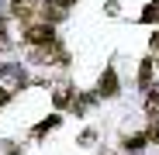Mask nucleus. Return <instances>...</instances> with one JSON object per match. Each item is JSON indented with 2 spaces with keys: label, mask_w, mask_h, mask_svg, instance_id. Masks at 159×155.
I'll list each match as a JSON object with an SVG mask.
<instances>
[{
  "label": "nucleus",
  "mask_w": 159,
  "mask_h": 155,
  "mask_svg": "<svg viewBox=\"0 0 159 155\" xmlns=\"http://www.w3.org/2000/svg\"><path fill=\"white\" fill-rule=\"evenodd\" d=\"M149 138H152V141H159V117H156V121H152V127H149Z\"/></svg>",
  "instance_id": "10"
},
{
  "label": "nucleus",
  "mask_w": 159,
  "mask_h": 155,
  "mask_svg": "<svg viewBox=\"0 0 159 155\" xmlns=\"http://www.w3.org/2000/svg\"><path fill=\"white\" fill-rule=\"evenodd\" d=\"M7 97H11V93H7L4 86H0V107H4V103H7Z\"/></svg>",
  "instance_id": "12"
},
{
  "label": "nucleus",
  "mask_w": 159,
  "mask_h": 155,
  "mask_svg": "<svg viewBox=\"0 0 159 155\" xmlns=\"http://www.w3.org/2000/svg\"><path fill=\"white\" fill-rule=\"evenodd\" d=\"M100 93H104V97L118 93V76H114V69H107V72L100 76Z\"/></svg>",
  "instance_id": "3"
},
{
  "label": "nucleus",
  "mask_w": 159,
  "mask_h": 155,
  "mask_svg": "<svg viewBox=\"0 0 159 155\" xmlns=\"http://www.w3.org/2000/svg\"><path fill=\"white\" fill-rule=\"evenodd\" d=\"M24 38H28L31 45H52V28L48 24H35V28H28Z\"/></svg>",
  "instance_id": "1"
},
{
  "label": "nucleus",
  "mask_w": 159,
  "mask_h": 155,
  "mask_svg": "<svg viewBox=\"0 0 159 155\" xmlns=\"http://www.w3.org/2000/svg\"><path fill=\"white\" fill-rule=\"evenodd\" d=\"M93 107V97H83V100H76V110H90Z\"/></svg>",
  "instance_id": "9"
},
{
  "label": "nucleus",
  "mask_w": 159,
  "mask_h": 155,
  "mask_svg": "<svg viewBox=\"0 0 159 155\" xmlns=\"http://www.w3.org/2000/svg\"><path fill=\"white\" fill-rule=\"evenodd\" d=\"M69 100H73V93H69L66 86H62V90H56V107H66Z\"/></svg>",
  "instance_id": "7"
},
{
  "label": "nucleus",
  "mask_w": 159,
  "mask_h": 155,
  "mask_svg": "<svg viewBox=\"0 0 159 155\" xmlns=\"http://www.w3.org/2000/svg\"><path fill=\"white\" fill-rule=\"evenodd\" d=\"M66 4H69V0H48V4H45V17L48 21H62L66 17Z\"/></svg>",
  "instance_id": "2"
},
{
  "label": "nucleus",
  "mask_w": 159,
  "mask_h": 155,
  "mask_svg": "<svg viewBox=\"0 0 159 155\" xmlns=\"http://www.w3.org/2000/svg\"><path fill=\"white\" fill-rule=\"evenodd\" d=\"M31 7H35V4H28V0H14V17H24V21H28V17H31Z\"/></svg>",
  "instance_id": "4"
},
{
  "label": "nucleus",
  "mask_w": 159,
  "mask_h": 155,
  "mask_svg": "<svg viewBox=\"0 0 159 155\" xmlns=\"http://www.w3.org/2000/svg\"><path fill=\"white\" fill-rule=\"evenodd\" d=\"M142 145H145V135H131V138H125V148H128V152H139Z\"/></svg>",
  "instance_id": "5"
},
{
  "label": "nucleus",
  "mask_w": 159,
  "mask_h": 155,
  "mask_svg": "<svg viewBox=\"0 0 159 155\" xmlns=\"http://www.w3.org/2000/svg\"><path fill=\"white\" fill-rule=\"evenodd\" d=\"M149 80H152V62L145 59V62H142V72H139V83H142V86H149Z\"/></svg>",
  "instance_id": "6"
},
{
  "label": "nucleus",
  "mask_w": 159,
  "mask_h": 155,
  "mask_svg": "<svg viewBox=\"0 0 159 155\" xmlns=\"http://www.w3.org/2000/svg\"><path fill=\"white\" fill-rule=\"evenodd\" d=\"M0 48H4V38H0Z\"/></svg>",
  "instance_id": "13"
},
{
  "label": "nucleus",
  "mask_w": 159,
  "mask_h": 155,
  "mask_svg": "<svg viewBox=\"0 0 159 155\" xmlns=\"http://www.w3.org/2000/svg\"><path fill=\"white\" fill-rule=\"evenodd\" d=\"M152 52H156V55H159V31L152 35Z\"/></svg>",
  "instance_id": "11"
},
{
  "label": "nucleus",
  "mask_w": 159,
  "mask_h": 155,
  "mask_svg": "<svg viewBox=\"0 0 159 155\" xmlns=\"http://www.w3.org/2000/svg\"><path fill=\"white\" fill-rule=\"evenodd\" d=\"M145 107H149V110H159V90H152V93H149V100H145Z\"/></svg>",
  "instance_id": "8"
}]
</instances>
